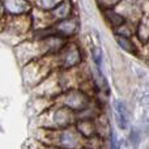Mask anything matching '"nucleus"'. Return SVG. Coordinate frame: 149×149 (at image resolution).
<instances>
[{
	"mask_svg": "<svg viewBox=\"0 0 149 149\" xmlns=\"http://www.w3.org/2000/svg\"><path fill=\"white\" fill-rule=\"evenodd\" d=\"M51 143L56 147L65 149H74L79 147L80 137L72 130H56L51 131Z\"/></svg>",
	"mask_w": 149,
	"mask_h": 149,
	"instance_id": "nucleus-1",
	"label": "nucleus"
},
{
	"mask_svg": "<svg viewBox=\"0 0 149 149\" xmlns=\"http://www.w3.org/2000/svg\"><path fill=\"white\" fill-rule=\"evenodd\" d=\"M81 60V54L77 46L74 45H67L59 51L58 63L62 68H73Z\"/></svg>",
	"mask_w": 149,
	"mask_h": 149,
	"instance_id": "nucleus-2",
	"label": "nucleus"
},
{
	"mask_svg": "<svg viewBox=\"0 0 149 149\" xmlns=\"http://www.w3.org/2000/svg\"><path fill=\"white\" fill-rule=\"evenodd\" d=\"M62 102L64 105V107L70 109L72 111H79L84 110L88 106V97L82 92L79 90H70L62 97Z\"/></svg>",
	"mask_w": 149,
	"mask_h": 149,
	"instance_id": "nucleus-3",
	"label": "nucleus"
},
{
	"mask_svg": "<svg viewBox=\"0 0 149 149\" xmlns=\"http://www.w3.org/2000/svg\"><path fill=\"white\" fill-rule=\"evenodd\" d=\"M3 5L9 16H22L29 10V4L26 0H4Z\"/></svg>",
	"mask_w": 149,
	"mask_h": 149,
	"instance_id": "nucleus-4",
	"label": "nucleus"
},
{
	"mask_svg": "<svg viewBox=\"0 0 149 149\" xmlns=\"http://www.w3.org/2000/svg\"><path fill=\"white\" fill-rule=\"evenodd\" d=\"M76 28H77L76 22H74L73 20H68V18H65V20H62V21L58 22L56 28L54 29V36L60 37V38L70 37L74 33Z\"/></svg>",
	"mask_w": 149,
	"mask_h": 149,
	"instance_id": "nucleus-5",
	"label": "nucleus"
},
{
	"mask_svg": "<svg viewBox=\"0 0 149 149\" xmlns=\"http://www.w3.org/2000/svg\"><path fill=\"white\" fill-rule=\"evenodd\" d=\"M114 110H115V118L118 122V126L122 130H126L128 126V115H127V107L124 102L115 101L114 102Z\"/></svg>",
	"mask_w": 149,
	"mask_h": 149,
	"instance_id": "nucleus-6",
	"label": "nucleus"
},
{
	"mask_svg": "<svg viewBox=\"0 0 149 149\" xmlns=\"http://www.w3.org/2000/svg\"><path fill=\"white\" fill-rule=\"evenodd\" d=\"M70 10H71V5L68 4L67 1H62L59 5H56L54 9H51V13H52L51 17L58 21L65 20V18L70 16Z\"/></svg>",
	"mask_w": 149,
	"mask_h": 149,
	"instance_id": "nucleus-7",
	"label": "nucleus"
},
{
	"mask_svg": "<svg viewBox=\"0 0 149 149\" xmlns=\"http://www.w3.org/2000/svg\"><path fill=\"white\" fill-rule=\"evenodd\" d=\"M105 16H106V20L114 26V28H118V26H122L124 22V17L119 13H116L115 10L113 9H107L105 12Z\"/></svg>",
	"mask_w": 149,
	"mask_h": 149,
	"instance_id": "nucleus-8",
	"label": "nucleus"
},
{
	"mask_svg": "<svg viewBox=\"0 0 149 149\" xmlns=\"http://www.w3.org/2000/svg\"><path fill=\"white\" fill-rule=\"evenodd\" d=\"M115 38H116V42H118V45L123 50L131 52V54H135V52H136V50H135V45L132 43V41L127 36H123V34H122V36H120V34H116Z\"/></svg>",
	"mask_w": 149,
	"mask_h": 149,
	"instance_id": "nucleus-9",
	"label": "nucleus"
},
{
	"mask_svg": "<svg viewBox=\"0 0 149 149\" xmlns=\"http://www.w3.org/2000/svg\"><path fill=\"white\" fill-rule=\"evenodd\" d=\"M62 1L63 0H37V4H38L39 8L51 10V9H54L56 5H59Z\"/></svg>",
	"mask_w": 149,
	"mask_h": 149,
	"instance_id": "nucleus-10",
	"label": "nucleus"
},
{
	"mask_svg": "<svg viewBox=\"0 0 149 149\" xmlns=\"http://www.w3.org/2000/svg\"><path fill=\"white\" fill-rule=\"evenodd\" d=\"M92 55H93V60H94L95 65L98 68L101 67V63H102V51L98 46H93L92 49Z\"/></svg>",
	"mask_w": 149,
	"mask_h": 149,
	"instance_id": "nucleus-11",
	"label": "nucleus"
},
{
	"mask_svg": "<svg viewBox=\"0 0 149 149\" xmlns=\"http://www.w3.org/2000/svg\"><path fill=\"white\" fill-rule=\"evenodd\" d=\"M111 149H118V144H116V139L114 134H111Z\"/></svg>",
	"mask_w": 149,
	"mask_h": 149,
	"instance_id": "nucleus-12",
	"label": "nucleus"
},
{
	"mask_svg": "<svg viewBox=\"0 0 149 149\" xmlns=\"http://www.w3.org/2000/svg\"><path fill=\"white\" fill-rule=\"evenodd\" d=\"M101 1H102L103 4H106L107 7H111V5H114L115 3H118L119 0H101Z\"/></svg>",
	"mask_w": 149,
	"mask_h": 149,
	"instance_id": "nucleus-13",
	"label": "nucleus"
},
{
	"mask_svg": "<svg viewBox=\"0 0 149 149\" xmlns=\"http://www.w3.org/2000/svg\"><path fill=\"white\" fill-rule=\"evenodd\" d=\"M0 9H1V3H0Z\"/></svg>",
	"mask_w": 149,
	"mask_h": 149,
	"instance_id": "nucleus-14",
	"label": "nucleus"
}]
</instances>
